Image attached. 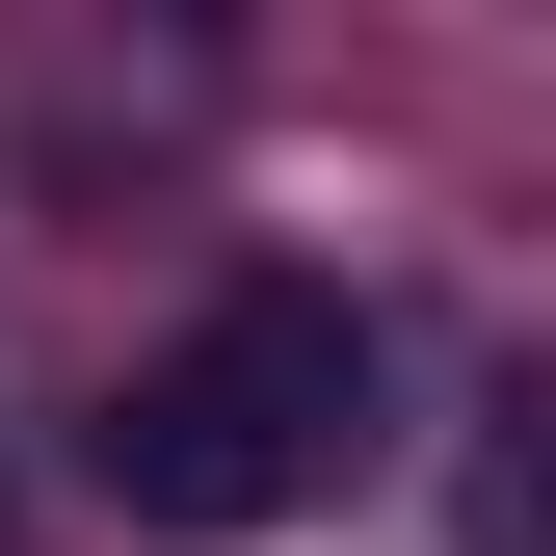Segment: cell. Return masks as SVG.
<instances>
[{
	"label": "cell",
	"mask_w": 556,
	"mask_h": 556,
	"mask_svg": "<svg viewBox=\"0 0 556 556\" xmlns=\"http://www.w3.org/2000/svg\"><path fill=\"white\" fill-rule=\"evenodd\" d=\"M371 451H397V344H371V292H318V265H239L213 318H160V344L80 397V477H106L160 556L318 530Z\"/></svg>",
	"instance_id": "obj_1"
}]
</instances>
